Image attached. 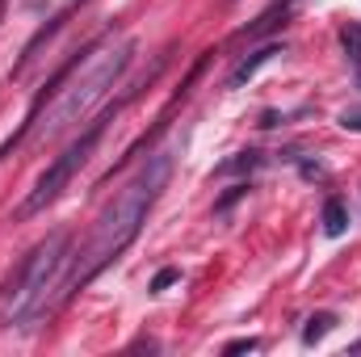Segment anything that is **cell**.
<instances>
[{
  "mask_svg": "<svg viewBox=\"0 0 361 357\" xmlns=\"http://www.w3.org/2000/svg\"><path fill=\"white\" fill-rule=\"evenodd\" d=\"M169 177H173V156H169V152H156V156H147V160L139 164L135 177L101 206V214H97V223H92V236L85 240V248H80L72 273L63 277V298L76 294V290H85L101 269L114 265V261L135 244V236H139V227L147 223L152 206H156L160 193L169 189Z\"/></svg>",
  "mask_w": 361,
  "mask_h": 357,
  "instance_id": "1",
  "label": "cell"
},
{
  "mask_svg": "<svg viewBox=\"0 0 361 357\" xmlns=\"http://www.w3.org/2000/svg\"><path fill=\"white\" fill-rule=\"evenodd\" d=\"M130 59H135V38H105V42H97L85 55V63H76L72 76L55 80V101L47 105V118H34L30 131H38V139H59L72 126H80L92 114V105L105 101V92L126 76Z\"/></svg>",
  "mask_w": 361,
  "mask_h": 357,
  "instance_id": "2",
  "label": "cell"
},
{
  "mask_svg": "<svg viewBox=\"0 0 361 357\" xmlns=\"http://www.w3.org/2000/svg\"><path fill=\"white\" fill-rule=\"evenodd\" d=\"M68 265H72V236L51 231L8 273V282H4V324L21 328V332H34L42 324V315L55 307V290H63Z\"/></svg>",
  "mask_w": 361,
  "mask_h": 357,
  "instance_id": "3",
  "label": "cell"
},
{
  "mask_svg": "<svg viewBox=\"0 0 361 357\" xmlns=\"http://www.w3.org/2000/svg\"><path fill=\"white\" fill-rule=\"evenodd\" d=\"M105 122H114V114H105L101 122H92L89 131H85V135H80V139H76V143H72V147H68V152H63V156H59L47 173H42V177H38V185L30 189V198L17 206V219H34V214H42V210H47V206H51V202L68 189V185H72V177L89 164L97 139L105 135Z\"/></svg>",
  "mask_w": 361,
  "mask_h": 357,
  "instance_id": "4",
  "label": "cell"
},
{
  "mask_svg": "<svg viewBox=\"0 0 361 357\" xmlns=\"http://www.w3.org/2000/svg\"><path fill=\"white\" fill-rule=\"evenodd\" d=\"M273 55H281V47H277V42H273V47H261V51H252V55H248V59H244V63H240V68L231 72V89L248 85V80H252V76H257V72H261V68L269 63Z\"/></svg>",
  "mask_w": 361,
  "mask_h": 357,
  "instance_id": "5",
  "label": "cell"
},
{
  "mask_svg": "<svg viewBox=\"0 0 361 357\" xmlns=\"http://www.w3.org/2000/svg\"><path fill=\"white\" fill-rule=\"evenodd\" d=\"M286 13H290V0H277V4H273V8H265L252 25H244V30H240V38H261V34H269L273 25H277V17L286 21Z\"/></svg>",
  "mask_w": 361,
  "mask_h": 357,
  "instance_id": "6",
  "label": "cell"
},
{
  "mask_svg": "<svg viewBox=\"0 0 361 357\" xmlns=\"http://www.w3.org/2000/svg\"><path fill=\"white\" fill-rule=\"evenodd\" d=\"M345 227H349V206H345V198H328V202H324V236H345Z\"/></svg>",
  "mask_w": 361,
  "mask_h": 357,
  "instance_id": "7",
  "label": "cell"
},
{
  "mask_svg": "<svg viewBox=\"0 0 361 357\" xmlns=\"http://www.w3.org/2000/svg\"><path fill=\"white\" fill-rule=\"evenodd\" d=\"M265 164V156L261 152H240L235 160H223L219 169H214V177H231V173H252V169H261Z\"/></svg>",
  "mask_w": 361,
  "mask_h": 357,
  "instance_id": "8",
  "label": "cell"
},
{
  "mask_svg": "<svg viewBox=\"0 0 361 357\" xmlns=\"http://www.w3.org/2000/svg\"><path fill=\"white\" fill-rule=\"evenodd\" d=\"M332 328H336V315H332V311H315V315L307 320V328H302V345H315V341H324Z\"/></svg>",
  "mask_w": 361,
  "mask_h": 357,
  "instance_id": "9",
  "label": "cell"
},
{
  "mask_svg": "<svg viewBox=\"0 0 361 357\" xmlns=\"http://www.w3.org/2000/svg\"><path fill=\"white\" fill-rule=\"evenodd\" d=\"M341 42H345V55H349L353 63H361V25H357V21H349V25H345Z\"/></svg>",
  "mask_w": 361,
  "mask_h": 357,
  "instance_id": "10",
  "label": "cell"
},
{
  "mask_svg": "<svg viewBox=\"0 0 361 357\" xmlns=\"http://www.w3.org/2000/svg\"><path fill=\"white\" fill-rule=\"evenodd\" d=\"M173 282H180V269H160V273H156V277H152V294H160V290H169V286H173Z\"/></svg>",
  "mask_w": 361,
  "mask_h": 357,
  "instance_id": "11",
  "label": "cell"
},
{
  "mask_svg": "<svg viewBox=\"0 0 361 357\" xmlns=\"http://www.w3.org/2000/svg\"><path fill=\"white\" fill-rule=\"evenodd\" d=\"M345 131H353V135H361V105H349V109H341V118H336Z\"/></svg>",
  "mask_w": 361,
  "mask_h": 357,
  "instance_id": "12",
  "label": "cell"
},
{
  "mask_svg": "<svg viewBox=\"0 0 361 357\" xmlns=\"http://www.w3.org/2000/svg\"><path fill=\"white\" fill-rule=\"evenodd\" d=\"M252 349H261V341L257 337H240V341H231V345H223V353H252Z\"/></svg>",
  "mask_w": 361,
  "mask_h": 357,
  "instance_id": "13",
  "label": "cell"
}]
</instances>
